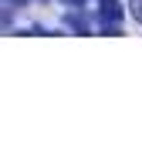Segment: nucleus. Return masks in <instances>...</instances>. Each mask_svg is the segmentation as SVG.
I'll list each match as a JSON object with an SVG mask.
<instances>
[{"label":"nucleus","mask_w":142,"mask_h":146,"mask_svg":"<svg viewBox=\"0 0 142 146\" xmlns=\"http://www.w3.org/2000/svg\"><path fill=\"white\" fill-rule=\"evenodd\" d=\"M98 14H102L105 27H108V24L118 27V21H122V3H118V0H102V10H98Z\"/></svg>","instance_id":"nucleus-1"},{"label":"nucleus","mask_w":142,"mask_h":146,"mask_svg":"<svg viewBox=\"0 0 142 146\" xmlns=\"http://www.w3.org/2000/svg\"><path fill=\"white\" fill-rule=\"evenodd\" d=\"M7 3H24V0H7Z\"/></svg>","instance_id":"nucleus-5"},{"label":"nucleus","mask_w":142,"mask_h":146,"mask_svg":"<svg viewBox=\"0 0 142 146\" xmlns=\"http://www.w3.org/2000/svg\"><path fill=\"white\" fill-rule=\"evenodd\" d=\"M132 17L142 24V0H135V3H132Z\"/></svg>","instance_id":"nucleus-3"},{"label":"nucleus","mask_w":142,"mask_h":146,"mask_svg":"<svg viewBox=\"0 0 142 146\" xmlns=\"http://www.w3.org/2000/svg\"><path fill=\"white\" fill-rule=\"evenodd\" d=\"M64 3H71V7H78V3H85V0H64Z\"/></svg>","instance_id":"nucleus-4"},{"label":"nucleus","mask_w":142,"mask_h":146,"mask_svg":"<svg viewBox=\"0 0 142 146\" xmlns=\"http://www.w3.org/2000/svg\"><path fill=\"white\" fill-rule=\"evenodd\" d=\"M64 24L74 27V31H81V34H88V31H91V24H88V17H85V14H68V17H64Z\"/></svg>","instance_id":"nucleus-2"}]
</instances>
